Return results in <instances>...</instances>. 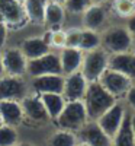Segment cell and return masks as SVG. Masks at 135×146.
<instances>
[{
  "instance_id": "1",
  "label": "cell",
  "mask_w": 135,
  "mask_h": 146,
  "mask_svg": "<svg viewBox=\"0 0 135 146\" xmlns=\"http://www.w3.org/2000/svg\"><path fill=\"white\" fill-rule=\"evenodd\" d=\"M102 48L109 54H119L134 50L132 35L125 27V23H109L100 32Z\"/></svg>"
},
{
  "instance_id": "2",
  "label": "cell",
  "mask_w": 135,
  "mask_h": 146,
  "mask_svg": "<svg viewBox=\"0 0 135 146\" xmlns=\"http://www.w3.org/2000/svg\"><path fill=\"white\" fill-rule=\"evenodd\" d=\"M118 100H115L102 85L99 80L89 82L87 91L84 94L83 104L86 107V113H87L89 121H96L105 111L112 107Z\"/></svg>"
},
{
  "instance_id": "3",
  "label": "cell",
  "mask_w": 135,
  "mask_h": 146,
  "mask_svg": "<svg viewBox=\"0 0 135 146\" xmlns=\"http://www.w3.org/2000/svg\"><path fill=\"white\" fill-rule=\"evenodd\" d=\"M54 121L58 129L77 133L89 121L83 101H67L63 111Z\"/></svg>"
},
{
  "instance_id": "4",
  "label": "cell",
  "mask_w": 135,
  "mask_h": 146,
  "mask_svg": "<svg viewBox=\"0 0 135 146\" xmlns=\"http://www.w3.org/2000/svg\"><path fill=\"white\" fill-rule=\"evenodd\" d=\"M106 69H109V54L102 47L83 54V62H81L80 72L83 73V76L87 79V82L99 80Z\"/></svg>"
},
{
  "instance_id": "5",
  "label": "cell",
  "mask_w": 135,
  "mask_h": 146,
  "mask_svg": "<svg viewBox=\"0 0 135 146\" xmlns=\"http://www.w3.org/2000/svg\"><path fill=\"white\" fill-rule=\"evenodd\" d=\"M128 111L129 110H128V107L124 101H116L107 111H105L96 120V123L99 124V127L110 139H113V136L118 133V130L121 129L122 123H124Z\"/></svg>"
},
{
  "instance_id": "6",
  "label": "cell",
  "mask_w": 135,
  "mask_h": 146,
  "mask_svg": "<svg viewBox=\"0 0 135 146\" xmlns=\"http://www.w3.org/2000/svg\"><path fill=\"white\" fill-rule=\"evenodd\" d=\"M99 83L102 86L113 96L118 101H124L125 95L128 94L129 88L135 83L134 80H131L128 76L122 75V73L113 70V69H106L105 73L100 76Z\"/></svg>"
},
{
  "instance_id": "7",
  "label": "cell",
  "mask_w": 135,
  "mask_h": 146,
  "mask_svg": "<svg viewBox=\"0 0 135 146\" xmlns=\"http://www.w3.org/2000/svg\"><path fill=\"white\" fill-rule=\"evenodd\" d=\"M44 75H63L60 66V57L58 51L51 50L38 58L28 60V67H26V78H36V76H44Z\"/></svg>"
},
{
  "instance_id": "8",
  "label": "cell",
  "mask_w": 135,
  "mask_h": 146,
  "mask_svg": "<svg viewBox=\"0 0 135 146\" xmlns=\"http://www.w3.org/2000/svg\"><path fill=\"white\" fill-rule=\"evenodd\" d=\"M31 92L28 78L3 75L0 78V101H22Z\"/></svg>"
},
{
  "instance_id": "9",
  "label": "cell",
  "mask_w": 135,
  "mask_h": 146,
  "mask_svg": "<svg viewBox=\"0 0 135 146\" xmlns=\"http://www.w3.org/2000/svg\"><path fill=\"white\" fill-rule=\"evenodd\" d=\"M80 18H81V28L102 32L109 25L110 10L107 5L92 3L83 12V15Z\"/></svg>"
},
{
  "instance_id": "10",
  "label": "cell",
  "mask_w": 135,
  "mask_h": 146,
  "mask_svg": "<svg viewBox=\"0 0 135 146\" xmlns=\"http://www.w3.org/2000/svg\"><path fill=\"white\" fill-rule=\"evenodd\" d=\"M5 75L26 78L28 58L23 56L19 47H5L2 50Z\"/></svg>"
},
{
  "instance_id": "11",
  "label": "cell",
  "mask_w": 135,
  "mask_h": 146,
  "mask_svg": "<svg viewBox=\"0 0 135 146\" xmlns=\"http://www.w3.org/2000/svg\"><path fill=\"white\" fill-rule=\"evenodd\" d=\"M0 21L7 28H22L28 22L23 5L18 0H0Z\"/></svg>"
},
{
  "instance_id": "12",
  "label": "cell",
  "mask_w": 135,
  "mask_h": 146,
  "mask_svg": "<svg viewBox=\"0 0 135 146\" xmlns=\"http://www.w3.org/2000/svg\"><path fill=\"white\" fill-rule=\"evenodd\" d=\"M89 82L83 76L81 72H74L64 76L63 96L66 101H83L84 94L87 91Z\"/></svg>"
},
{
  "instance_id": "13",
  "label": "cell",
  "mask_w": 135,
  "mask_h": 146,
  "mask_svg": "<svg viewBox=\"0 0 135 146\" xmlns=\"http://www.w3.org/2000/svg\"><path fill=\"white\" fill-rule=\"evenodd\" d=\"M29 89L33 94H63L64 76L63 75H44L29 78Z\"/></svg>"
},
{
  "instance_id": "14",
  "label": "cell",
  "mask_w": 135,
  "mask_h": 146,
  "mask_svg": "<svg viewBox=\"0 0 135 146\" xmlns=\"http://www.w3.org/2000/svg\"><path fill=\"white\" fill-rule=\"evenodd\" d=\"M76 135L81 143L87 146H112V139L99 127L96 121H87Z\"/></svg>"
},
{
  "instance_id": "15",
  "label": "cell",
  "mask_w": 135,
  "mask_h": 146,
  "mask_svg": "<svg viewBox=\"0 0 135 146\" xmlns=\"http://www.w3.org/2000/svg\"><path fill=\"white\" fill-rule=\"evenodd\" d=\"M20 105L23 110V117L32 121V123H44V121L50 120L47 111H45V107L41 101V96L38 94L29 92L20 101Z\"/></svg>"
},
{
  "instance_id": "16",
  "label": "cell",
  "mask_w": 135,
  "mask_h": 146,
  "mask_svg": "<svg viewBox=\"0 0 135 146\" xmlns=\"http://www.w3.org/2000/svg\"><path fill=\"white\" fill-rule=\"evenodd\" d=\"M83 51L80 48H73V47H64L58 50V57H60V66H61V73L63 76L70 75L74 72H80L81 69V62H83Z\"/></svg>"
},
{
  "instance_id": "17",
  "label": "cell",
  "mask_w": 135,
  "mask_h": 146,
  "mask_svg": "<svg viewBox=\"0 0 135 146\" xmlns=\"http://www.w3.org/2000/svg\"><path fill=\"white\" fill-rule=\"evenodd\" d=\"M20 51L23 53L28 60H33V58H38L47 53L51 51V47L48 44L45 35H33V36H28L25 38L20 45Z\"/></svg>"
},
{
  "instance_id": "18",
  "label": "cell",
  "mask_w": 135,
  "mask_h": 146,
  "mask_svg": "<svg viewBox=\"0 0 135 146\" xmlns=\"http://www.w3.org/2000/svg\"><path fill=\"white\" fill-rule=\"evenodd\" d=\"M109 69H113L135 82V50L109 56Z\"/></svg>"
},
{
  "instance_id": "19",
  "label": "cell",
  "mask_w": 135,
  "mask_h": 146,
  "mask_svg": "<svg viewBox=\"0 0 135 146\" xmlns=\"http://www.w3.org/2000/svg\"><path fill=\"white\" fill-rule=\"evenodd\" d=\"M67 19V12L64 5H60L55 2H48L47 9H45V15H44V23L45 29L51 31V29H58L63 28L64 22Z\"/></svg>"
},
{
  "instance_id": "20",
  "label": "cell",
  "mask_w": 135,
  "mask_h": 146,
  "mask_svg": "<svg viewBox=\"0 0 135 146\" xmlns=\"http://www.w3.org/2000/svg\"><path fill=\"white\" fill-rule=\"evenodd\" d=\"M0 115H2L3 124L12 127H18L25 120L19 101H0Z\"/></svg>"
},
{
  "instance_id": "21",
  "label": "cell",
  "mask_w": 135,
  "mask_h": 146,
  "mask_svg": "<svg viewBox=\"0 0 135 146\" xmlns=\"http://www.w3.org/2000/svg\"><path fill=\"white\" fill-rule=\"evenodd\" d=\"M48 2L50 0H25L23 9H25L28 22H32L35 25H42Z\"/></svg>"
},
{
  "instance_id": "22",
  "label": "cell",
  "mask_w": 135,
  "mask_h": 146,
  "mask_svg": "<svg viewBox=\"0 0 135 146\" xmlns=\"http://www.w3.org/2000/svg\"><path fill=\"white\" fill-rule=\"evenodd\" d=\"M41 101L45 107V111L48 114V118L50 120H55L60 113L63 111V108L66 105V98L63 96V94H42Z\"/></svg>"
},
{
  "instance_id": "23",
  "label": "cell",
  "mask_w": 135,
  "mask_h": 146,
  "mask_svg": "<svg viewBox=\"0 0 135 146\" xmlns=\"http://www.w3.org/2000/svg\"><path fill=\"white\" fill-rule=\"evenodd\" d=\"M112 146H135V139L131 126V113L128 111L121 129L112 139Z\"/></svg>"
},
{
  "instance_id": "24",
  "label": "cell",
  "mask_w": 135,
  "mask_h": 146,
  "mask_svg": "<svg viewBox=\"0 0 135 146\" xmlns=\"http://www.w3.org/2000/svg\"><path fill=\"white\" fill-rule=\"evenodd\" d=\"M110 13L121 18V19H128L135 13V2L134 0H110L107 3Z\"/></svg>"
},
{
  "instance_id": "25",
  "label": "cell",
  "mask_w": 135,
  "mask_h": 146,
  "mask_svg": "<svg viewBox=\"0 0 135 146\" xmlns=\"http://www.w3.org/2000/svg\"><path fill=\"white\" fill-rule=\"evenodd\" d=\"M100 47H102L100 32L81 28V36H80L79 48H80L83 53H87V51L96 50V48H100Z\"/></svg>"
},
{
  "instance_id": "26",
  "label": "cell",
  "mask_w": 135,
  "mask_h": 146,
  "mask_svg": "<svg viewBox=\"0 0 135 146\" xmlns=\"http://www.w3.org/2000/svg\"><path fill=\"white\" fill-rule=\"evenodd\" d=\"M77 135L73 131L68 130H63V129H58L55 130L52 135L50 136V146H76L77 142Z\"/></svg>"
},
{
  "instance_id": "27",
  "label": "cell",
  "mask_w": 135,
  "mask_h": 146,
  "mask_svg": "<svg viewBox=\"0 0 135 146\" xmlns=\"http://www.w3.org/2000/svg\"><path fill=\"white\" fill-rule=\"evenodd\" d=\"M44 35H45L48 44H50L51 50H54V51H58V50H61V48H64L67 45V32L63 28L51 29V31L47 29V32Z\"/></svg>"
},
{
  "instance_id": "28",
  "label": "cell",
  "mask_w": 135,
  "mask_h": 146,
  "mask_svg": "<svg viewBox=\"0 0 135 146\" xmlns=\"http://www.w3.org/2000/svg\"><path fill=\"white\" fill-rule=\"evenodd\" d=\"M15 145H18L16 127L2 124L0 126V146H15Z\"/></svg>"
},
{
  "instance_id": "29",
  "label": "cell",
  "mask_w": 135,
  "mask_h": 146,
  "mask_svg": "<svg viewBox=\"0 0 135 146\" xmlns=\"http://www.w3.org/2000/svg\"><path fill=\"white\" fill-rule=\"evenodd\" d=\"M92 5V0H66L64 7L67 15L73 16H81L83 12Z\"/></svg>"
},
{
  "instance_id": "30",
  "label": "cell",
  "mask_w": 135,
  "mask_h": 146,
  "mask_svg": "<svg viewBox=\"0 0 135 146\" xmlns=\"http://www.w3.org/2000/svg\"><path fill=\"white\" fill-rule=\"evenodd\" d=\"M66 32H67V45L66 47L79 48L80 36H81V27H73L70 29H66Z\"/></svg>"
},
{
  "instance_id": "31",
  "label": "cell",
  "mask_w": 135,
  "mask_h": 146,
  "mask_svg": "<svg viewBox=\"0 0 135 146\" xmlns=\"http://www.w3.org/2000/svg\"><path fill=\"white\" fill-rule=\"evenodd\" d=\"M124 102L126 104V107H128V110H129V111L135 114V83H134L132 86L129 88L128 94L125 95Z\"/></svg>"
},
{
  "instance_id": "32",
  "label": "cell",
  "mask_w": 135,
  "mask_h": 146,
  "mask_svg": "<svg viewBox=\"0 0 135 146\" xmlns=\"http://www.w3.org/2000/svg\"><path fill=\"white\" fill-rule=\"evenodd\" d=\"M7 36H9V28L3 21H0V51L3 50L7 44Z\"/></svg>"
},
{
  "instance_id": "33",
  "label": "cell",
  "mask_w": 135,
  "mask_h": 146,
  "mask_svg": "<svg viewBox=\"0 0 135 146\" xmlns=\"http://www.w3.org/2000/svg\"><path fill=\"white\" fill-rule=\"evenodd\" d=\"M125 27L128 28V31H129V32H131V35H132V40H134V48H135V13H134L131 18L125 19Z\"/></svg>"
},
{
  "instance_id": "34",
  "label": "cell",
  "mask_w": 135,
  "mask_h": 146,
  "mask_svg": "<svg viewBox=\"0 0 135 146\" xmlns=\"http://www.w3.org/2000/svg\"><path fill=\"white\" fill-rule=\"evenodd\" d=\"M131 126H132V133H134V139H135V114L134 113H131Z\"/></svg>"
},
{
  "instance_id": "35",
  "label": "cell",
  "mask_w": 135,
  "mask_h": 146,
  "mask_svg": "<svg viewBox=\"0 0 135 146\" xmlns=\"http://www.w3.org/2000/svg\"><path fill=\"white\" fill-rule=\"evenodd\" d=\"M5 75V67H3V57H2V51H0V78Z\"/></svg>"
},
{
  "instance_id": "36",
  "label": "cell",
  "mask_w": 135,
  "mask_h": 146,
  "mask_svg": "<svg viewBox=\"0 0 135 146\" xmlns=\"http://www.w3.org/2000/svg\"><path fill=\"white\" fill-rule=\"evenodd\" d=\"M110 0H92V3H97V5H107Z\"/></svg>"
},
{
  "instance_id": "37",
  "label": "cell",
  "mask_w": 135,
  "mask_h": 146,
  "mask_svg": "<svg viewBox=\"0 0 135 146\" xmlns=\"http://www.w3.org/2000/svg\"><path fill=\"white\" fill-rule=\"evenodd\" d=\"M51 2H55V3H60V5H64L66 0H51Z\"/></svg>"
},
{
  "instance_id": "38",
  "label": "cell",
  "mask_w": 135,
  "mask_h": 146,
  "mask_svg": "<svg viewBox=\"0 0 135 146\" xmlns=\"http://www.w3.org/2000/svg\"><path fill=\"white\" fill-rule=\"evenodd\" d=\"M76 146H87V145H84V143H81V142H80V143H77Z\"/></svg>"
},
{
  "instance_id": "39",
  "label": "cell",
  "mask_w": 135,
  "mask_h": 146,
  "mask_svg": "<svg viewBox=\"0 0 135 146\" xmlns=\"http://www.w3.org/2000/svg\"><path fill=\"white\" fill-rule=\"evenodd\" d=\"M3 124V120H2V115H0V126Z\"/></svg>"
},
{
  "instance_id": "40",
  "label": "cell",
  "mask_w": 135,
  "mask_h": 146,
  "mask_svg": "<svg viewBox=\"0 0 135 146\" xmlns=\"http://www.w3.org/2000/svg\"><path fill=\"white\" fill-rule=\"evenodd\" d=\"M18 2H19V3H22V5H23V2H25V0H18Z\"/></svg>"
},
{
  "instance_id": "41",
  "label": "cell",
  "mask_w": 135,
  "mask_h": 146,
  "mask_svg": "<svg viewBox=\"0 0 135 146\" xmlns=\"http://www.w3.org/2000/svg\"><path fill=\"white\" fill-rule=\"evenodd\" d=\"M15 146H29V145H15Z\"/></svg>"
},
{
  "instance_id": "42",
  "label": "cell",
  "mask_w": 135,
  "mask_h": 146,
  "mask_svg": "<svg viewBox=\"0 0 135 146\" xmlns=\"http://www.w3.org/2000/svg\"><path fill=\"white\" fill-rule=\"evenodd\" d=\"M134 2H135V0H134Z\"/></svg>"
},
{
  "instance_id": "43",
  "label": "cell",
  "mask_w": 135,
  "mask_h": 146,
  "mask_svg": "<svg viewBox=\"0 0 135 146\" xmlns=\"http://www.w3.org/2000/svg\"><path fill=\"white\" fill-rule=\"evenodd\" d=\"M134 50H135V48H134Z\"/></svg>"
}]
</instances>
